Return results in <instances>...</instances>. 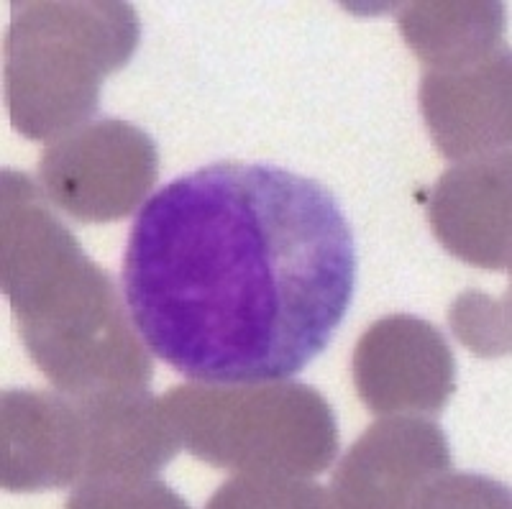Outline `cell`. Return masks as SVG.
I'll use <instances>...</instances> for the list:
<instances>
[{
    "instance_id": "1",
    "label": "cell",
    "mask_w": 512,
    "mask_h": 509,
    "mask_svg": "<svg viewBox=\"0 0 512 509\" xmlns=\"http://www.w3.org/2000/svg\"><path fill=\"white\" fill-rule=\"evenodd\" d=\"M354 233L331 190L272 164L218 162L154 192L123 254L146 348L200 384L285 382L346 318Z\"/></svg>"
},
{
    "instance_id": "2",
    "label": "cell",
    "mask_w": 512,
    "mask_h": 509,
    "mask_svg": "<svg viewBox=\"0 0 512 509\" xmlns=\"http://www.w3.org/2000/svg\"><path fill=\"white\" fill-rule=\"evenodd\" d=\"M3 292L31 359L64 394L144 392L149 359L116 287L16 172L3 174Z\"/></svg>"
},
{
    "instance_id": "3",
    "label": "cell",
    "mask_w": 512,
    "mask_h": 509,
    "mask_svg": "<svg viewBox=\"0 0 512 509\" xmlns=\"http://www.w3.org/2000/svg\"><path fill=\"white\" fill-rule=\"evenodd\" d=\"M177 440L221 469L262 479L313 476L336 456L331 407L303 384H200L177 387L162 402Z\"/></svg>"
},
{
    "instance_id": "4",
    "label": "cell",
    "mask_w": 512,
    "mask_h": 509,
    "mask_svg": "<svg viewBox=\"0 0 512 509\" xmlns=\"http://www.w3.org/2000/svg\"><path fill=\"white\" fill-rule=\"evenodd\" d=\"M136 47V16L121 3L29 6L8 29L6 90L24 136H59L90 116L98 85Z\"/></svg>"
},
{
    "instance_id": "5",
    "label": "cell",
    "mask_w": 512,
    "mask_h": 509,
    "mask_svg": "<svg viewBox=\"0 0 512 509\" xmlns=\"http://www.w3.org/2000/svg\"><path fill=\"white\" fill-rule=\"evenodd\" d=\"M49 200L80 220L123 218L157 180V149L139 128L100 121L44 151Z\"/></svg>"
},
{
    "instance_id": "6",
    "label": "cell",
    "mask_w": 512,
    "mask_h": 509,
    "mask_svg": "<svg viewBox=\"0 0 512 509\" xmlns=\"http://www.w3.org/2000/svg\"><path fill=\"white\" fill-rule=\"evenodd\" d=\"M356 389L372 412L420 410L436 415L454 392V356L433 325L390 318L356 348Z\"/></svg>"
},
{
    "instance_id": "7",
    "label": "cell",
    "mask_w": 512,
    "mask_h": 509,
    "mask_svg": "<svg viewBox=\"0 0 512 509\" xmlns=\"http://www.w3.org/2000/svg\"><path fill=\"white\" fill-rule=\"evenodd\" d=\"M3 486L29 492L70 484L85 469L88 430L75 397L8 392L3 397Z\"/></svg>"
},
{
    "instance_id": "8",
    "label": "cell",
    "mask_w": 512,
    "mask_h": 509,
    "mask_svg": "<svg viewBox=\"0 0 512 509\" xmlns=\"http://www.w3.org/2000/svg\"><path fill=\"white\" fill-rule=\"evenodd\" d=\"M448 466L443 433L428 423H377L336 474L341 504L397 507L405 504L413 476L438 474ZM436 481V479H431Z\"/></svg>"
}]
</instances>
